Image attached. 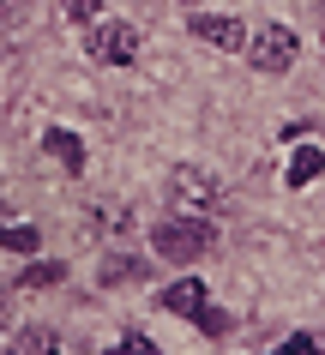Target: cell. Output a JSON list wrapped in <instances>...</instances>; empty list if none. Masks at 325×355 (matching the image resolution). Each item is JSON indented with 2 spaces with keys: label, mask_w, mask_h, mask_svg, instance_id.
<instances>
[{
  "label": "cell",
  "mask_w": 325,
  "mask_h": 355,
  "mask_svg": "<svg viewBox=\"0 0 325 355\" xmlns=\"http://www.w3.org/2000/svg\"><path fill=\"white\" fill-rule=\"evenodd\" d=\"M211 241H217V229H211L205 217H169V223H157V235H151L157 259H175V265L211 253Z\"/></svg>",
  "instance_id": "obj_1"
},
{
  "label": "cell",
  "mask_w": 325,
  "mask_h": 355,
  "mask_svg": "<svg viewBox=\"0 0 325 355\" xmlns=\"http://www.w3.org/2000/svg\"><path fill=\"white\" fill-rule=\"evenodd\" d=\"M241 55H253V67H259V73H289V67H295V55H301V37H295V31H283V24H265V31H253V42L241 49Z\"/></svg>",
  "instance_id": "obj_2"
},
{
  "label": "cell",
  "mask_w": 325,
  "mask_h": 355,
  "mask_svg": "<svg viewBox=\"0 0 325 355\" xmlns=\"http://www.w3.org/2000/svg\"><path fill=\"white\" fill-rule=\"evenodd\" d=\"M133 55H139V31H133V24L109 19V24H96V31H91V60H103V67H127Z\"/></svg>",
  "instance_id": "obj_3"
},
{
  "label": "cell",
  "mask_w": 325,
  "mask_h": 355,
  "mask_svg": "<svg viewBox=\"0 0 325 355\" xmlns=\"http://www.w3.org/2000/svg\"><path fill=\"white\" fill-rule=\"evenodd\" d=\"M187 31L199 42H211V49H229V55H241L247 49V31H241V19H205V12H193Z\"/></svg>",
  "instance_id": "obj_4"
},
{
  "label": "cell",
  "mask_w": 325,
  "mask_h": 355,
  "mask_svg": "<svg viewBox=\"0 0 325 355\" xmlns=\"http://www.w3.org/2000/svg\"><path fill=\"white\" fill-rule=\"evenodd\" d=\"M163 307H169V313H181V319H193V325H199V313H205L211 301H205V283L199 277H181V283H169V289H163Z\"/></svg>",
  "instance_id": "obj_5"
},
{
  "label": "cell",
  "mask_w": 325,
  "mask_h": 355,
  "mask_svg": "<svg viewBox=\"0 0 325 355\" xmlns=\"http://www.w3.org/2000/svg\"><path fill=\"white\" fill-rule=\"evenodd\" d=\"M175 199H181V205H217V199H223V187H217V175L175 168Z\"/></svg>",
  "instance_id": "obj_6"
},
{
  "label": "cell",
  "mask_w": 325,
  "mask_h": 355,
  "mask_svg": "<svg viewBox=\"0 0 325 355\" xmlns=\"http://www.w3.org/2000/svg\"><path fill=\"white\" fill-rule=\"evenodd\" d=\"M319 175H325V150H319V145H301L295 157H289V187H295V193L313 187Z\"/></svg>",
  "instance_id": "obj_7"
},
{
  "label": "cell",
  "mask_w": 325,
  "mask_h": 355,
  "mask_svg": "<svg viewBox=\"0 0 325 355\" xmlns=\"http://www.w3.org/2000/svg\"><path fill=\"white\" fill-rule=\"evenodd\" d=\"M42 145H49V157H60V163L73 168V175L85 168V145H78V132H67V127H49V132H42Z\"/></svg>",
  "instance_id": "obj_8"
},
{
  "label": "cell",
  "mask_w": 325,
  "mask_h": 355,
  "mask_svg": "<svg viewBox=\"0 0 325 355\" xmlns=\"http://www.w3.org/2000/svg\"><path fill=\"white\" fill-rule=\"evenodd\" d=\"M0 247H6V253H37L42 235L30 223H0Z\"/></svg>",
  "instance_id": "obj_9"
},
{
  "label": "cell",
  "mask_w": 325,
  "mask_h": 355,
  "mask_svg": "<svg viewBox=\"0 0 325 355\" xmlns=\"http://www.w3.org/2000/svg\"><path fill=\"white\" fill-rule=\"evenodd\" d=\"M19 349H24V355H67V343H60L49 325H30V331L19 337Z\"/></svg>",
  "instance_id": "obj_10"
},
{
  "label": "cell",
  "mask_w": 325,
  "mask_h": 355,
  "mask_svg": "<svg viewBox=\"0 0 325 355\" xmlns=\"http://www.w3.org/2000/svg\"><path fill=\"white\" fill-rule=\"evenodd\" d=\"M277 355H325V337H313V331H301V337H289Z\"/></svg>",
  "instance_id": "obj_11"
},
{
  "label": "cell",
  "mask_w": 325,
  "mask_h": 355,
  "mask_svg": "<svg viewBox=\"0 0 325 355\" xmlns=\"http://www.w3.org/2000/svg\"><path fill=\"white\" fill-rule=\"evenodd\" d=\"M109 355H163V349H157L151 337H121V343H115Z\"/></svg>",
  "instance_id": "obj_12"
},
{
  "label": "cell",
  "mask_w": 325,
  "mask_h": 355,
  "mask_svg": "<svg viewBox=\"0 0 325 355\" xmlns=\"http://www.w3.org/2000/svg\"><path fill=\"white\" fill-rule=\"evenodd\" d=\"M67 6V19H78V24H91L96 12H103V0H60Z\"/></svg>",
  "instance_id": "obj_13"
},
{
  "label": "cell",
  "mask_w": 325,
  "mask_h": 355,
  "mask_svg": "<svg viewBox=\"0 0 325 355\" xmlns=\"http://www.w3.org/2000/svg\"><path fill=\"white\" fill-rule=\"evenodd\" d=\"M133 271H139L133 259H103V283H109V277H133Z\"/></svg>",
  "instance_id": "obj_14"
},
{
  "label": "cell",
  "mask_w": 325,
  "mask_h": 355,
  "mask_svg": "<svg viewBox=\"0 0 325 355\" xmlns=\"http://www.w3.org/2000/svg\"><path fill=\"white\" fill-rule=\"evenodd\" d=\"M37 283H60V265H37V271L24 277V289H37Z\"/></svg>",
  "instance_id": "obj_15"
},
{
  "label": "cell",
  "mask_w": 325,
  "mask_h": 355,
  "mask_svg": "<svg viewBox=\"0 0 325 355\" xmlns=\"http://www.w3.org/2000/svg\"><path fill=\"white\" fill-rule=\"evenodd\" d=\"M0 307H6V283H0Z\"/></svg>",
  "instance_id": "obj_16"
},
{
  "label": "cell",
  "mask_w": 325,
  "mask_h": 355,
  "mask_svg": "<svg viewBox=\"0 0 325 355\" xmlns=\"http://www.w3.org/2000/svg\"><path fill=\"white\" fill-rule=\"evenodd\" d=\"M6 355H24V349H19V343H12V349H6Z\"/></svg>",
  "instance_id": "obj_17"
},
{
  "label": "cell",
  "mask_w": 325,
  "mask_h": 355,
  "mask_svg": "<svg viewBox=\"0 0 325 355\" xmlns=\"http://www.w3.org/2000/svg\"><path fill=\"white\" fill-rule=\"evenodd\" d=\"M0 6H6V0H0Z\"/></svg>",
  "instance_id": "obj_18"
}]
</instances>
